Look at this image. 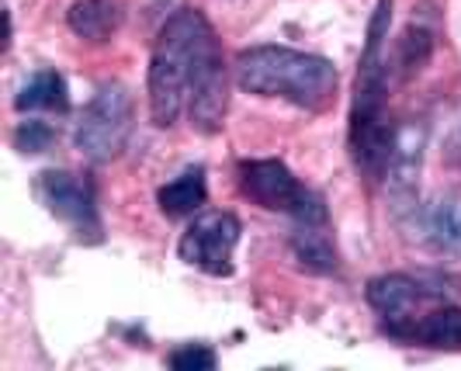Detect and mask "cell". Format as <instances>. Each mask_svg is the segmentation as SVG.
<instances>
[{
  "label": "cell",
  "instance_id": "1",
  "mask_svg": "<svg viewBox=\"0 0 461 371\" xmlns=\"http://www.w3.org/2000/svg\"><path fill=\"white\" fill-rule=\"evenodd\" d=\"M149 115L170 129L187 112L191 129L215 136L230 112V73L219 35L202 11L185 7L160 28L149 56Z\"/></svg>",
  "mask_w": 461,
  "mask_h": 371
},
{
  "label": "cell",
  "instance_id": "2",
  "mask_svg": "<svg viewBox=\"0 0 461 371\" xmlns=\"http://www.w3.org/2000/svg\"><path fill=\"white\" fill-rule=\"evenodd\" d=\"M393 24V0H378L368 24V39L357 67V87L350 104V157L368 181H385L395 157L399 129L385 112V84H389V56L385 39Z\"/></svg>",
  "mask_w": 461,
  "mask_h": 371
},
{
  "label": "cell",
  "instance_id": "3",
  "mask_svg": "<svg viewBox=\"0 0 461 371\" xmlns=\"http://www.w3.org/2000/svg\"><path fill=\"white\" fill-rule=\"evenodd\" d=\"M236 84L240 91L257 97H275L288 101L302 112H330L337 91H340V73L337 67L288 46H250L236 56Z\"/></svg>",
  "mask_w": 461,
  "mask_h": 371
},
{
  "label": "cell",
  "instance_id": "4",
  "mask_svg": "<svg viewBox=\"0 0 461 371\" xmlns=\"http://www.w3.org/2000/svg\"><path fill=\"white\" fill-rule=\"evenodd\" d=\"M461 295V281L444 271H402V275H382L368 281L371 309L382 316V330L395 337L399 330L416 323L430 309Z\"/></svg>",
  "mask_w": 461,
  "mask_h": 371
},
{
  "label": "cell",
  "instance_id": "5",
  "mask_svg": "<svg viewBox=\"0 0 461 371\" xmlns=\"http://www.w3.org/2000/svg\"><path fill=\"white\" fill-rule=\"evenodd\" d=\"M136 125V108H132V94L125 84H104L94 94L84 108V115L77 122V149L94 163H112L125 153L129 136Z\"/></svg>",
  "mask_w": 461,
  "mask_h": 371
},
{
  "label": "cell",
  "instance_id": "6",
  "mask_svg": "<svg viewBox=\"0 0 461 371\" xmlns=\"http://www.w3.org/2000/svg\"><path fill=\"white\" fill-rule=\"evenodd\" d=\"M240 191L267 212H285L295 222H320L326 219L323 198L302 185L281 160H243L236 167Z\"/></svg>",
  "mask_w": 461,
  "mask_h": 371
},
{
  "label": "cell",
  "instance_id": "7",
  "mask_svg": "<svg viewBox=\"0 0 461 371\" xmlns=\"http://www.w3.org/2000/svg\"><path fill=\"white\" fill-rule=\"evenodd\" d=\"M35 198L80 243H101L104 240V222H101V209H97V191H94L87 174L42 170L35 177Z\"/></svg>",
  "mask_w": 461,
  "mask_h": 371
},
{
  "label": "cell",
  "instance_id": "8",
  "mask_svg": "<svg viewBox=\"0 0 461 371\" xmlns=\"http://www.w3.org/2000/svg\"><path fill=\"white\" fill-rule=\"evenodd\" d=\"M240 232H243V226L232 212H202L185 230L181 243H177V254L185 264L205 271L212 278H230L236 271L232 257L240 247Z\"/></svg>",
  "mask_w": 461,
  "mask_h": 371
},
{
  "label": "cell",
  "instance_id": "9",
  "mask_svg": "<svg viewBox=\"0 0 461 371\" xmlns=\"http://www.w3.org/2000/svg\"><path fill=\"white\" fill-rule=\"evenodd\" d=\"M395 340H406V344H420V348H434V350H461V305L444 302L438 309H430L416 323L399 330Z\"/></svg>",
  "mask_w": 461,
  "mask_h": 371
},
{
  "label": "cell",
  "instance_id": "10",
  "mask_svg": "<svg viewBox=\"0 0 461 371\" xmlns=\"http://www.w3.org/2000/svg\"><path fill=\"white\" fill-rule=\"evenodd\" d=\"M67 24L84 42H108L125 24V4L122 0H77L67 11Z\"/></svg>",
  "mask_w": 461,
  "mask_h": 371
},
{
  "label": "cell",
  "instance_id": "11",
  "mask_svg": "<svg viewBox=\"0 0 461 371\" xmlns=\"http://www.w3.org/2000/svg\"><path fill=\"white\" fill-rule=\"evenodd\" d=\"M208 198L205 187V170L202 167H191L181 177L167 181V185L157 191V205L167 219H185V215H198L202 205Z\"/></svg>",
  "mask_w": 461,
  "mask_h": 371
},
{
  "label": "cell",
  "instance_id": "12",
  "mask_svg": "<svg viewBox=\"0 0 461 371\" xmlns=\"http://www.w3.org/2000/svg\"><path fill=\"white\" fill-rule=\"evenodd\" d=\"M14 108L18 112H56V115H63L69 108V91L63 73L35 70L14 97Z\"/></svg>",
  "mask_w": 461,
  "mask_h": 371
},
{
  "label": "cell",
  "instance_id": "13",
  "mask_svg": "<svg viewBox=\"0 0 461 371\" xmlns=\"http://www.w3.org/2000/svg\"><path fill=\"white\" fill-rule=\"evenodd\" d=\"M292 250H295V260H299L305 271L330 275L337 267V250H333L326 219H320V222H295Z\"/></svg>",
  "mask_w": 461,
  "mask_h": 371
},
{
  "label": "cell",
  "instance_id": "14",
  "mask_svg": "<svg viewBox=\"0 0 461 371\" xmlns=\"http://www.w3.org/2000/svg\"><path fill=\"white\" fill-rule=\"evenodd\" d=\"M427 243L440 254H461V198L434 202L420 219Z\"/></svg>",
  "mask_w": 461,
  "mask_h": 371
},
{
  "label": "cell",
  "instance_id": "15",
  "mask_svg": "<svg viewBox=\"0 0 461 371\" xmlns=\"http://www.w3.org/2000/svg\"><path fill=\"white\" fill-rule=\"evenodd\" d=\"M430 49H434L430 32H427V28H416V24H410V28L402 32L399 46H395V59H393L395 77H399V80H410L413 73L423 70V63L430 59Z\"/></svg>",
  "mask_w": 461,
  "mask_h": 371
},
{
  "label": "cell",
  "instance_id": "16",
  "mask_svg": "<svg viewBox=\"0 0 461 371\" xmlns=\"http://www.w3.org/2000/svg\"><path fill=\"white\" fill-rule=\"evenodd\" d=\"M52 140H56V132H52V125L42 122V118H28V122H22L14 129V146L22 153H46L49 146H52Z\"/></svg>",
  "mask_w": 461,
  "mask_h": 371
},
{
  "label": "cell",
  "instance_id": "17",
  "mask_svg": "<svg viewBox=\"0 0 461 371\" xmlns=\"http://www.w3.org/2000/svg\"><path fill=\"white\" fill-rule=\"evenodd\" d=\"M170 368L177 371H212L215 368V354L202 344H187L170 354Z\"/></svg>",
  "mask_w": 461,
  "mask_h": 371
}]
</instances>
